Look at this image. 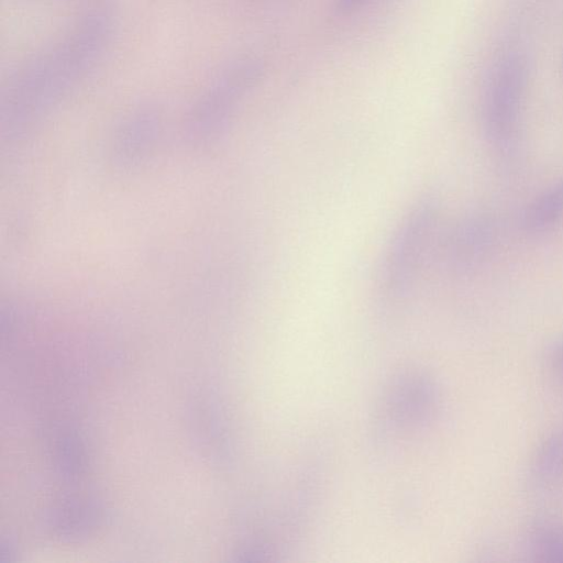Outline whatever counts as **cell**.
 <instances>
[{"mask_svg": "<svg viewBox=\"0 0 563 563\" xmlns=\"http://www.w3.org/2000/svg\"><path fill=\"white\" fill-rule=\"evenodd\" d=\"M438 211L431 201L417 203L395 232L387 249L380 274V287L390 296L407 294L426 264Z\"/></svg>", "mask_w": 563, "mask_h": 563, "instance_id": "1", "label": "cell"}, {"mask_svg": "<svg viewBox=\"0 0 563 563\" xmlns=\"http://www.w3.org/2000/svg\"><path fill=\"white\" fill-rule=\"evenodd\" d=\"M527 84L525 59L516 52L493 64L485 84L483 117L487 133L498 144L515 136Z\"/></svg>", "mask_w": 563, "mask_h": 563, "instance_id": "2", "label": "cell"}, {"mask_svg": "<svg viewBox=\"0 0 563 563\" xmlns=\"http://www.w3.org/2000/svg\"><path fill=\"white\" fill-rule=\"evenodd\" d=\"M563 218V180L542 192L523 214L522 225L530 233L551 229Z\"/></svg>", "mask_w": 563, "mask_h": 563, "instance_id": "3", "label": "cell"}, {"mask_svg": "<svg viewBox=\"0 0 563 563\" xmlns=\"http://www.w3.org/2000/svg\"><path fill=\"white\" fill-rule=\"evenodd\" d=\"M365 0H336V9L341 14H349L358 9Z\"/></svg>", "mask_w": 563, "mask_h": 563, "instance_id": "4", "label": "cell"}]
</instances>
